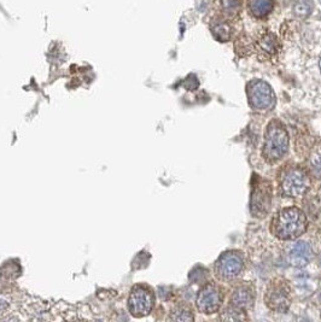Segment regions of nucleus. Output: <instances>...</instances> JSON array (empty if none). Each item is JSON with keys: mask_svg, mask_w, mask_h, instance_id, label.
I'll list each match as a JSON object with an SVG mask.
<instances>
[{"mask_svg": "<svg viewBox=\"0 0 321 322\" xmlns=\"http://www.w3.org/2000/svg\"><path fill=\"white\" fill-rule=\"evenodd\" d=\"M5 306H7V303H5L4 300L0 299V311H2V310H4Z\"/></svg>", "mask_w": 321, "mask_h": 322, "instance_id": "aec40b11", "label": "nucleus"}, {"mask_svg": "<svg viewBox=\"0 0 321 322\" xmlns=\"http://www.w3.org/2000/svg\"><path fill=\"white\" fill-rule=\"evenodd\" d=\"M248 8L256 19H266L273 11V0H249Z\"/></svg>", "mask_w": 321, "mask_h": 322, "instance_id": "f8f14e48", "label": "nucleus"}, {"mask_svg": "<svg viewBox=\"0 0 321 322\" xmlns=\"http://www.w3.org/2000/svg\"><path fill=\"white\" fill-rule=\"evenodd\" d=\"M289 151V134L279 120H273L267 126L262 157L267 163L274 164Z\"/></svg>", "mask_w": 321, "mask_h": 322, "instance_id": "f03ea898", "label": "nucleus"}, {"mask_svg": "<svg viewBox=\"0 0 321 322\" xmlns=\"http://www.w3.org/2000/svg\"><path fill=\"white\" fill-rule=\"evenodd\" d=\"M259 45L261 49L268 53V55H274V53H277L279 47L278 39L274 34H272V33H267V34L263 35V37L260 39Z\"/></svg>", "mask_w": 321, "mask_h": 322, "instance_id": "2eb2a0df", "label": "nucleus"}, {"mask_svg": "<svg viewBox=\"0 0 321 322\" xmlns=\"http://www.w3.org/2000/svg\"><path fill=\"white\" fill-rule=\"evenodd\" d=\"M279 187L285 197L299 198L310 187V177L301 167L287 165L279 174Z\"/></svg>", "mask_w": 321, "mask_h": 322, "instance_id": "7ed1b4c3", "label": "nucleus"}, {"mask_svg": "<svg viewBox=\"0 0 321 322\" xmlns=\"http://www.w3.org/2000/svg\"><path fill=\"white\" fill-rule=\"evenodd\" d=\"M224 302V294L220 286L209 282L200 288L197 294V308L202 314L211 315L218 312L221 304Z\"/></svg>", "mask_w": 321, "mask_h": 322, "instance_id": "6e6552de", "label": "nucleus"}, {"mask_svg": "<svg viewBox=\"0 0 321 322\" xmlns=\"http://www.w3.org/2000/svg\"><path fill=\"white\" fill-rule=\"evenodd\" d=\"M170 320L174 321H193V314H192L191 309L187 306H176L172 311L170 315Z\"/></svg>", "mask_w": 321, "mask_h": 322, "instance_id": "f3484780", "label": "nucleus"}, {"mask_svg": "<svg viewBox=\"0 0 321 322\" xmlns=\"http://www.w3.org/2000/svg\"><path fill=\"white\" fill-rule=\"evenodd\" d=\"M254 299V288L250 285H241L233 291L232 296H231L230 305L243 310V311H247L253 306Z\"/></svg>", "mask_w": 321, "mask_h": 322, "instance_id": "9d476101", "label": "nucleus"}, {"mask_svg": "<svg viewBox=\"0 0 321 322\" xmlns=\"http://www.w3.org/2000/svg\"><path fill=\"white\" fill-rule=\"evenodd\" d=\"M280 2H284V4H287V3H289V0H280Z\"/></svg>", "mask_w": 321, "mask_h": 322, "instance_id": "412c9836", "label": "nucleus"}, {"mask_svg": "<svg viewBox=\"0 0 321 322\" xmlns=\"http://www.w3.org/2000/svg\"><path fill=\"white\" fill-rule=\"evenodd\" d=\"M244 269V257L241 251L224 252L214 264L215 275L221 281H231L239 276V274Z\"/></svg>", "mask_w": 321, "mask_h": 322, "instance_id": "39448f33", "label": "nucleus"}, {"mask_svg": "<svg viewBox=\"0 0 321 322\" xmlns=\"http://www.w3.org/2000/svg\"><path fill=\"white\" fill-rule=\"evenodd\" d=\"M221 5H223L225 13L235 16L241 13L242 0H221Z\"/></svg>", "mask_w": 321, "mask_h": 322, "instance_id": "6ab92c4d", "label": "nucleus"}, {"mask_svg": "<svg viewBox=\"0 0 321 322\" xmlns=\"http://www.w3.org/2000/svg\"><path fill=\"white\" fill-rule=\"evenodd\" d=\"M211 33L214 35V38L217 40L225 43L229 41L231 37H232V29L231 26L227 22H223V21H217L215 23L211 25Z\"/></svg>", "mask_w": 321, "mask_h": 322, "instance_id": "ddd939ff", "label": "nucleus"}, {"mask_svg": "<svg viewBox=\"0 0 321 322\" xmlns=\"http://www.w3.org/2000/svg\"><path fill=\"white\" fill-rule=\"evenodd\" d=\"M247 95L251 109L266 111L274 105L275 95L272 87L262 80H253L247 86Z\"/></svg>", "mask_w": 321, "mask_h": 322, "instance_id": "0eeeda50", "label": "nucleus"}, {"mask_svg": "<svg viewBox=\"0 0 321 322\" xmlns=\"http://www.w3.org/2000/svg\"><path fill=\"white\" fill-rule=\"evenodd\" d=\"M319 67H320V71H321V59L319 61Z\"/></svg>", "mask_w": 321, "mask_h": 322, "instance_id": "4be33fe9", "label": "nucleus"}, {"mask_svg": "<svg viewBox=\"0 0 321 322\" xmlns=\"http://www.w3.org/2000/svg\"><path fill=\"white\" fill-rule=\"evenodd\" d=\"M311 257H313L311 248L304 242H298L290 250L289 260L293 267L302 268L307 266L309 262H310Z\"/></svg>", "mask_w": 321, "mask_h": 322, "instance_id": "9b49d317", "label": "nucleus"}, {"mask_svg": "<svg viewBox=\"0 0 321 322\" xmlns=\"http://www.w3.org/2000/svg\"><path fill=\"white\" fill-rule=\"evenodd\" d=\"M155 297L152 291L145 286H137L132 290L128 299L131 314L136 317L149 315L154 308Z\"/></svg>", "mask_w": 321, "mask_h": 322, "instance_id": "1a4fd4ad", "label": "nucleus"}, {"mask_svg": "<svg viewBox=\"0 0 321 322\" xmlns=\"http://www.w3.org/2000/svg\"><path fill=\"white\" fill-rule=\"evenodd\" d=\"M245 312L247 311H243V310L237 309V308H235V306L229 305L226 309L224 310L221 318H223V320H229V321L245 320V318H247Z\"/></svg>", "mask_w": 321, "mask_h": 322, "instance_id": "a211bd4d", "label": "nucleus"}, {"mask_svg": "<svg viewBox=\"0 0 321 322\" xmlns=\"http://www.w3.org/2000/svg\"><path fill=\"white\" fill-rule=\"evenodd\" d=\"M309 167L311 175L321 179V143H317L310 151L309 156Z\"/></svg>", "mask_w": 321, "mask_h": 322, "instance_id": "4468645a", "label": "nucleus"}, {"mask_svg": "<svg viewBox=\"0 0 321 322\" xmlns=\"http://www.w3.org/2000/svg\"><path fill=\"white\" fill-rule=\"evenodd\" d=\"M273 187L268 180L259 175L253 179V189H251L250 210L253 216L257 219L266 218L272 206Z\"/></svg>", "mask_w": 321, "mask_h": 322, "instance_id": "20e7f679", "label": "nucleus"}, {"mask_svg": "<svg viewBox=\"0 0 321 322\" xmlns=\"http://www.w3.org/2000/svg\"><path fill=\"white\" fill-rule=\"evenodd\" d=\"M313 11V5L309 0H298L295 5H293V14L299 19H307L309 15Z\"/></svg>", "mask_w": 321, "mask_h": 322, "instance_id": "dca6fc26", "label": "nucleus"}, {"mask_svg": "<svg viewBox=\"0 0 321 322\" xmlns=\"http://www.w3.org/2000/svg\"><path fill=\"white\" fill-rule=\"evenodd\" d=\"M265 302L272 311L286 312L291 304L289 284L284 279H274L269 282L265 294Z\"/></svg>", "mask_w": 321, "mask_h": 322, "instance_id": "423d86ee", "label": "nucleus"}, {"mask_svg": "<svg viewBox=\"0 0 321 322\" xmlns=\"http://www.w3.org/2000/svg\"><path fill=\"white\" fill-rule=\"evenodd\" d=\"M307 231V218L298 207H285L274 213L271 233L280 240H295Z\"/></svg>", "mask_w": 321, "mask_h": 322, "instance_id": "f257e3e1", "label": "nucleus"}]
</instances>
